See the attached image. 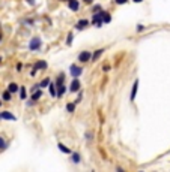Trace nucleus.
<instances>
[{
	"label": "nucleus",
	"mask_w": 170,
	"mask_h": 172,
	"mask_svg": "<svg viewBox=\"0 0 170 172\" xmlns=\"http://www.w3.org/2000/svg\"><path fill=\"white\" fill-rule=\"evenodd\" d=\"M41 47H42L41 37H33L32 41L29 42V49L30 51H38V49H41Z\"/></svg>",
	"instance_id": "1"
},
{
	"label": "nucleus",
	"mask_w": 170,
	"mask_h": 172,
	"mask_svg": "<svg viewBox=\"0 0 170 172\" xmlns=\"http://www.w3.org/2000/svg\"><path fill=\"white\" fill-rule=\"evenodd\" d=\"M90 59H92V52H89V51H81L78 54V61H81V63H87Z\"/></svg>",
	"instance_id": "2"
},
{
	"label": "nucleus",
	"mask_w": 170,
	"mask_h": 172,
	"mask_svg": "<svg viewBox=\"0 0 170 172\" xmlns=\"http://www.w3.org/2000/svg\"><path fill=\"white\" fill-rule=\"evenodd\" d=\"M80 88H81V84H80V81H78V78H74L71 85H69V91L71 93H75V91H80Z\"/></svg>",
	"instance_id": "3"
},
{
	"label": "nucleus",
	"mask_w": 170,
	"mask_h": 172,
	"mask_svg": "<svg viewBox=\"0 0 170 172\" xmlns=\"http://www.w3.org/2000/svg\"><path fill=\"white\" fill-rule=\"evenodd\" d=\"M69 72H71V75H72V78H78L81 75V72H83V69L81 68H78L77 64H72L71 68H69Z\"/></svg>",
	"instance_id": "4"
},
{
	"label": "nucleus",
	"mask_w": 170,
	"mask_h": 172,
	"mask_svg": "<svg viewBox=\"0 0 170 172\" xmlns=\"http://www.w3.org/2000/svg\"><path fill=\"white\" fill-rule=\"evenodd\" d=\"M92 24H94V25H96L98 29H99L101 25H102V17H101V11L98 12V14H94V17H92Z\"/></svg>",
	"instance_id": "5"
},
{
	"label": "nucleus",
	"mask_w": 170,
	"mask_h": 172,
	"mask_svg": "<svg viewBox=\"0 0 170 172\" xmlns=\"http://www.w3.org/2000/svg\"><path fill=\"white\" fill-rule=\"evenodd\" d=\"M0 118H2V120H9V121H15V120H17V117H15L14 114H11L9 111L0 112Z\"/></svg>",
	"instance_id": "6"
},
{
	"label": "nucleus",
	"mask_w": 170,
	"mask_h": 172,
	"mask_svg": "<svg viewBox=\"0 0 170 172\" xmlns=\"http://www.w3.org/2000/svg\"><path fill=\"white\" fill-rule=\"evenodd\" d=\"M137 90H139V79H136L134 84H133V88H131V96H129V100L134 102L136 100V96H137Z\"/></svg>",
	"instance_id": "7"
},
{
	"label": "nucleus",
	"mask_w": 170,
	"mask_h": 172,
	"mask_svg": "<svg viewBox=\"0 0 170 172\" xmlns=\"http://www.w3.org/2000/svg\"><path fill=\"white\" fill-rule=\"evenodd\" d=\"M87 25H89V21H87L86 18H83V20H78V21H77L75 29H77V30H84Z\"/></svg>",
	"instance_id": "8"
},
{
	"label": "nucleus",
	"mask_w": 170,
	"mask_h": 172,
	"mask_svg": "<svg viewBox=\"0 0 170 172\" xmlns=\"http://www.w3.org/2000/svg\"><path fill=\"white\" fill-rule=\"evenodd\" d=\"M68 8L74 12H77L80 9V3H78V0H68Z\"/></svg>",
	"instance_id": "9"
},
{
	"label": "nucleus",
	"mask_w": 170,
	"mask_h": 172,
	"mask_svg": "<svg viewBox=\"0 0 170 172\" xmlns=\"http://www.w3.org/2000/svg\"><path fill=\"white\" fill-rule=\"evenodd\" d=\"M33 69L35 70H44V69H47V61H44V60L36 61L35 66H33Z\"/></svg>",
	"instance_id": "10"
},
{
	"label": "nucleus",
	"mask_w": 170,
	"mask_h": 172,
	"mask_svg": "<svg viewBox=\"0 0 170 172\" xmlns=\"http://www.w3.org/2000/svg\"><path fill=\"white\" fill-rule=\"evenodd\" d=\"M56 97H62L63 94H65V91H66V87H65L63 84H60V85H56Z\"/></svg>",
	"instance_id": "11"
},
{
	"label": "nucleus",
	"mask_w": 170,
	"mask_h": 172,
	"mask_svg": "<svg viewBox=\"0 0 170 172\" xmlns=\"http://www.w3.org/2000/svg\"><path fill=\"white\" fill-rule=\"evenodd\" d=\"M101 17H102V23H110L111 21V15L109 14V12L101 11Z\"/></svg>",
	"instance_id": "12"
},
{
	"label": "nucleus",
	"mask_w": 170,
	"mask_h": 172,
	"mask_svg": "<svg viewBox=\"0 0 170 172\" xmlns=\"http://www.w3.org/2000/svg\"><path fill=\"white\" fill-rule=\"evenodd\" d=\"M41 96H42V91L38 88V90H35V91H33V94H32V100H36V102H38L39 99H41Z\"/></svg>",
	"instance_id": "13"
},
{
	"label": "nucleus",
	"mask_w": 170,
	"mask_h": 172,
	"mask_svg": "<svg viewBox=\"0 0 170 172\" xmlns=\"http://www.w3.org/2000/svg\"><path fill=\"white\" fill-rule=\"evenodd\" d=\"M102 52H104V49L101 48V49H96V51H94V54H92V59H90V60H94V61H96L99 57H101V54H102Z\"/></svg>",
	"instance_id": "14"
},
{
	"label": "nucleus",
	"mask_w": 170,
	"mask_h": 172,
	"mask_svg": "<svg viewBox=\"0 0 170 172\" xmlns=\"http://www.w3.org/2000/svg\"><path fill=\"white\" fill-rule=\"evenodd\" d=\"M48 88H50V94L53 96V97H56V84L50 81V84H48Z\"/></svg>",
	"instance_id": "15"
},
{
	"label": "nucleus",
	"mask_w": 170,
	"mask_h": 172,
	"mask_svg": "<svg viewBox=\"0 0 170 172\" xmlns=\"http://www.w3.org/2000/svg\"><path fill=\"white\" fill-rule=\"evenodd\" d=\"M18 88H20V87H18L15 82H11V84H9V87H8V91H11V93H17Z\"/></svg>",
	"instance_id": "16"
},
{
	"label": "nucleus",
	"mask_w": 170,
	"mask_h": 172,
	"mask_svg": "<svg viewBox=\"0 0 170 172\" xmlns=\"http://www.w3.org/2000/svg\"><path fill=\"white\" fill-rule=\"evenodd\" d=\"M57 147H59V150H60L62 153H65V154H71V150H69V148L66 147V145H63V144H59Z\"/></svg>",
	"instance_id": "17"
},
{
	"label": "nucleus",
	"mask_w": 170,
	"mask_h": 172,
	"mask_svg": "<svg viewBox=\"0 0 170 172\" xmlns=\"http://www.w3.org/2000/svg\"><path fill=\"white\" fill-rule=\"evenodd\" d=\"M71 160H72L74 163H80L81 157H80V154H78V153H72V157H71Z\"/></svg>",
	"instance_id": "18"
},
{
	"label": "nucleus",
	"mask_w": 170,
	"mask_h": 172,
	"mask_svg": "<svg viewBox=\"0 0 170 172\" xmlns=\"http://www.w3.org/2000/svg\"><path fill=\"white\" fill-rule=\"evenodd\" d=\"M18 91H20V97H21V100H24L26 96H27V93H26V87H20Z\"/></svg>",
	"instance_id": "19"
},
{
	"label": "nucleus",
	"mask_w": 170,
	"mask_h": 172,
	"mask_svg": "<svg viewBox=\"0 0 170 172\" xmlns=\"http://www.w3.org/2000/svg\"><path fill=\"white\" fill-rule=\"evenodd\" d=\"M48 84H50V78H45V79H42L41 82H39V88H44V87H48Z\"/></svg>",
	"instance_id": "20"
},
{
	"label": "nucleus",
	"mask_w": 170,
	"mask_h": 172,
	"mask_svg": "<svg viewBox=\"0 0 170 172\" xmlns=\"http://www.w3.org/2000/svg\"><path fill=\"white\" fill-rule=\"evenodd\" d=\"M66 111L72 114V112L75 111V103H72V102H71V103H68V105H66Z\"/></svg>",
	"instance_id": "21"
},
{
	"label": "nucleus",
	"mask_w": 170,
	"mask_h": 172,
	"mask_svg": "<svg viewBox=\"0 0 170 172\" xmlns=\"http://www.w3.org/2000/svg\"><path fill=\"white\" fill-rule=\"evenodd\" d=\"M63 81H65V75H63V73H60V75L57 76V82H56V85H60V84H63Z\"/></svg>",
	"instance_id": "22"
},
{
	"label": "nucleus",
	"mask_w": 170,
	"mask_h": 172,
	"mask_svg": "<svg viewBox=\"0 0 170 172\" xmlns=\"http://www.w3.org/2000/svg\"><path fill=\"white\" fill-rule=\"evenodd\" d=\"M2 97H3V100H11V91H3V94H2Z\"/></svg>",
	"instance_id": "23"
},
{
	"label": "nucleus",
	"mask_w": 170,
	"mask_h": 172,
	"mask_svg": "<svg viewBox=\"0 0 170 172\" xmlns=\"http://www.w3.org/2000/svg\"><path fill=\"white\" fill-rule=\"evenodd\" d=\"M6 147H8V144L5 142V139H3L2 136H0V150H5Z\"/></svg>",
	"instance_id": "24"
},
{
	"label": "nucleus",
	"mask_w": 170,
	"mask_h": 172,
	"mask_svg": "<svg viewBox=\"0 0 170 172\" xmlns=\"http://www.w3.org/2000/svg\"><path fill=\"white\" fill-rule=\"evenodd\" d=\"M72 44V33H68V37H66V45H71Z\"/></svg>",
	"instance_id": "25"
},
{
	"label": "nucleus",
	"mask_w": 170,
	"mask_h": 172,
	"mask_svg": "<svg viewBox=\"0 0 170 172\" xmlns=\"http://www.w3.org/2000/svg\"><path fill=\"white\" fill-rule=\"evenodd\" d=\"M81 99H83V93L80 91V93H78V96H77V100H75V103H80V102H81Z\"/></svg>",
	"instance_id": "26"
},
{
	"label": "nucleus",
	"mask_w": 170,
	"mask_h": 172,
	"mask_svg": "<svg viewBox=\"0 0 170 172\" xmlns=\"http://www.w3.org/2000/svg\"><path fill=\"white\" fill-rule=\"evenodd\" d=\"M143 30H145V25H143V24H139V25H137V32L140 33V32H143Z\"/></svg>",
	"instance_id": "27"
},
{
	"label": "nucleus",
	"mask_w": 170,
	"mask_h": 172,
	"mask_svg": "<svg viewBox=\"0 0 170 172\" xmlns=\"http://www.w3.org/2000/svg\"><path fill=\"white\" fill-rule=\"evenodd\" d=\"M114 2H116L117 5H125V3L128 2V0H114Z\"/></svg>",
	"instance_id": "28"
},
{
	"label": "nucleus",
	"mask_w": 170,
	"mask_h": 172,
	"mask_svg": "<svg viewBox=\"0 0 170 172\" xmlns=\"http://www.w3.org/2000/svg\"><path fill=\"white\" fill-rule=\"evenodd\" d=\"M92 11H94V12H99V11H101V6H99V5H96V6H94V8H92Z\"/></svg>",
	"instance_id": "29"
},
{
	"label": "nucleus",
	"mask_w": 170,
	"mask_h": 172,
	"mask_svg": "<svg viewBox=\"0 0 170 172\" xmlns=\"http://www.w3.org/2000/svg\"><path fill=\"white\" fill-rule=\"evenodd\" d=\"M21 69H23V63H18L17 64V70H21Z\"/></svg>",
	"instance_id": "30"
},
{
	"label": "nucleus",
	"mask_w": 170,
	"mask_h": 172,
	"mask_svg": "<svg viewBox=\"0 0 170 172\" xmlns=\"http://www.w3.org/2000/svg\"><path fill=\"white\" fill-rule=\"evenodd\" d=\"M102 70H104V72H109V70H110V66H104Z\"/></svg>",
	"instance_id": "31"
},
{
	"label": "nucleus",
	"mask_w": 170,
	"mask_h": 172,
	"mask_svg": "<svg viewBox=\"0 0 170 172\" xmlns=\"http://www.w3.org/2000/svg\"><path fill=\"white\" fill-rule=\"evenodd\" d=\"M26 2H27L30 6H33V5H35V0H26Z\"/></svg>",
	"instance_id": "32"
},
{
	"label": "nucleus",
	"mask_w": 170,
	"mask_h": 172,
	"mask_svg": "<svg viewBox=\"0 0 170 172\" xmlns=\"http://www.w3.org/2000/svg\"><path fill=\"white\" fill-rule=\"evenodd\" d=\"M39 88V84H35L33 87H32V91H35V90H38Z\"/></svg>",
	"instance_id": "33"
},
{
	"label": "nucleus",
	"mask_w": 170,
	"mask_h": 172,
	"mask_svg": "<svg viewBox=\"0 0 170 172\" xmlns=\"http://www.w3.org/2000/svg\"><path fill=\"white\" fill-rule=\"evenodd\" d=\"M86 138H87V141H90L92 139V133H86Z\"/></svg>",
	"instance_id": "34"
},
{
	"label": "nucleus",
	"mask_w": 170,
	"mask_h": 172,
	"mask_svg": "<svg viewBox=\"0 0 170 172\" xmlns=\"http://www.w3.org/2000/svg\"><path fill=\"white\" fill-rule=\"evenodd\" d=\"M35 103H36V100H30V102H27L29 106H32V105H35Z\"/></svg>",
	"instance_id": "35"
},
{
	"label": "nucleus",
	"mask_w": 170,
	"mask_h": 172,
	"mask_svg": "<svg viewBox=\"0 0 170 172\" xmlns=\"http://www.w3.org/2000/svg\"><path fill=\"white\" fill-rule=\"evenodd\" d=\"M140 2H143V0H134V3H140Z\"/></svg>",
	"instance_id": "36"
},
{
	"label": "nucleus",
	"mask_w": 170,
	"mask_h": 172,
	"mask_svg": "<svg viewBox=\"0 0 170 172\" xmlns=\"http://www.w3.org/2000/svg\"><path fill=\"white\" fill-rule=\"evenodd\" d=\"M84 2H87V3H92V0H84Z\"/></svg>",
	"instance_id": "37"
},
{
	"label": "nucleus",
	"mask_w": 170,
	"mask_h": 172,
	"mask_svg": "<svg viewBox=\"0 0 170 172\" xmlns=\"http://www.w3.org/2000/svg\"><path fill=\"white\" fill-rule=\"evenodd\" d=\"M2 37H3V36H2V33H0V41H2Z\"/></svg>",
	"instance_id": "38"
},
{
	"label": "nucleus",
	"mask_w": 170,
	"mask_h": 172,
	"mask_svg": "<svg viewBox=\"0 0 170 172\" xmlns=\"http://www.w3.org/2000/svg\"><path fill=\"white\" fill-rule=\"evenodd\" d=\"M0 106H2V100H0Z\"/></svg>",
	"instance_id": "39"
},
{
	"label": "nucleus",
	"mask_w": 170,
	"mask_h": 172,
	"mask_svg": "<svg viewBox=\"0 0 170 172\" xmlns=\"http://www.w3.org/2000/svg\"><path fill=\"white\" fill-rule=\"evenodd\" d=\"M0 61H2V57H0Z\"/></svg>",
	"instance_id": "40"
},
{
	"label": "nucleus",
	"mask_w": 170,
	"mask_h": 172,
	"mask_svg": "<svg viewBox=\"0 0 170 172\" xmlns=\"http://www.w3.org/2000/svg\"><path fill=\"white\" fill-rule=\"evenodd\" d=\"M65 2H68V0H65Z\"/></svg>",
	"instance_id": "41"
}]
</instances>
